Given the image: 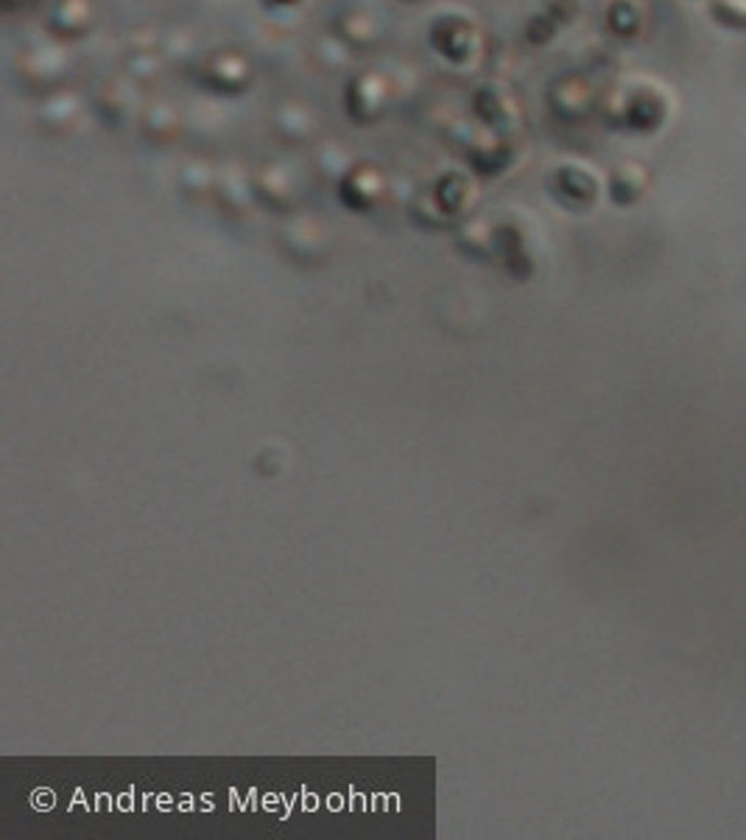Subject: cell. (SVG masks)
I'll return each mask as SVG.
<instances>
[{"instance_id":"6da1fadb","label":"cell","mask_w":746,"mask_h":840,"mask_svg":"<svg viewBox=\"0 0 746 840\" xmlns=\"http://www.w3.org/2000/svg\"><path fill=\"white\" fill-rule=\"evenodd\" d=\"M713 14L724 26L746 28V0H713Z\"/></svg>"},{"instance_id":"7a4b0ae2","label":"cell","mask_w":746,"mask_h":840,"mask_svg":"<svg viewBox=\"0 0 746 840\" xmlns=\"http://www.w3.org/2000/svg\"><path fill=\"white\" fill-rule=\"evenodd\" d=\"M280 115L288 118V129H283V132H294L299 135V138H305V132H311V113H308V110H299L297 104H288Z\"/></svg>"}]
</instances>
